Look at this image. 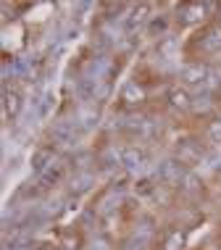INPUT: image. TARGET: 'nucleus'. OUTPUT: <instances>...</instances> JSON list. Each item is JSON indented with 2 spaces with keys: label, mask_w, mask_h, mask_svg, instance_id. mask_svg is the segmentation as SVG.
Listing matches in <instances>:
<instances>
[{
  "label": "nucleus",
  "mask_w": 221,
  "mask_h": 250,
  "mask_svg": "<svg viewBox=\"0 0 221 250\" xmlns=\"http://www.w3.org/2000/svg\"><path fill=\"white\" fill-rule=\"evenodd\" d=\"M169 103H171V108L187 111V108H192V98H190L187 90H182V87H174V90L169 92Z\"/></svg>",
  "instance_id": "obj_14"
},
{
  "label": "nucleus",
  "mask_w": 221,
  "mask_h": 250,
  "mask_svg": "<svg viewBox=\"0 0 221 250\" xmlns=\"http://www.w3.org/2000/svg\"><path fill=\"white\" fill-rule=\"evenodd\" d=\"M179 187H182L184 192H198V190H200V177H198L195 171H187V174H184V179H182V185H179Z\"/></svg>",
  "instance_id": "obj_22"
},
{
  "label": "nucleus",
  "mask_w": 221,
  "mask_h": 250,
  "mask_svg": "<svg viewBox=\"0 0 221 250\" xmlns=\"http://www.w3.org/2000/svg\"><path fill=\"white\" fill-rule=\"evenodd\" d=\"M121 166L126 168V171H142L145 168V153L140 150V147H124Z\"/></svg>",
  "instance_id": "obj_5"
},
{
  "label": "nucleus",
  "mask_w": 221,
  "mask_h": 250,
  "mask_svg": "<svg viewBox=\"0 0 221 250\" xmlns=\"http://www.w3.org/2000/svg\"><path fill=\"white\" fill-rule=\"evenodd\" d=\"M3 250H26V248H19V245H5Z\"/></svg>",
  "instance_id": "obj_35"
},
{
  "label": "nucleus",
  "mask_w": 221,
  "mask_h": 250,
  "mask_svg": "<svg viewBox=\"0 0 221 250\" xmlns=\"http://www.w3.org/2000/svg\"><path fill=\"white\" fill-rule=\"evenodd\" d=\"M56 153L50 150V147H40V150L32 155V168H35L37 174H42V171H48V168L56 164Z\"/></svg>",
  "instance_id": "obj_9"
},
{
  "label": "nucleus",
  "mask_w": 221,
  "mask_h": 250,
  "mask_svg": "<svg viewBox=\"0 0 221 250\" xmlns=\"http://www.w3.org/2000/svg\"><path fill=\"white\" fill-rule=\"evenodd\" d=\"M182 248H184V232L182 229L169 232V237H166V242H163V250H182Z\"/></svg>",
  "instance_id": "obj_20"
},
{
  "label": "nucleus",
  "mask_w": 221,
  "mask_h": 250,
  "mask_svg": "<svg viewBox=\"0 0 221 250\" xmlns=\"http://www.w3.org/2000/svg\"><path fill=\"white\" fill-rule=\"evenodd\" d=\"M121 98L126 100V103H140V100L145 98V90H142L137 82H126V84L121 87Z\"/></svg>",
  "instance_id": "obj_16"
},
{
  "label": "nucleus",
  "mask_w": 221,
  "mask_h": 250,
  "mask_svg": "<svg viewBox=\"0 0 221 250\" xmlns=\"http://www.w3.org/2000/svg\"><path fill=\"white\" fill-rule=\"evenodd\" d=\"M92 250H108V242L105 240H92Z\"/></svg>",
  "instance_id": "obj_33"
},
{
  "label": "nucleus",
  "mask_w": 221,
  "mask_h": 250,
  "mask_svg": "<svg viewBox=\"0 0 221 250\" xmlns=\"http://www.w3.org/2000/svg\"><path fill=\"white\" fill-rule=\"evenodd\" d=\"M216 87H221V74L216 69H208V77H205V82L200 90H205V92H211V90H216Z\"/></svg>",
  "instance_id": "obj_25"
},
{
  "label": "nucleus",
  "mask_w": 221,
  "mask_h": 250,
  "mask_svg": "<svg viewBox=\"0 0 221 250\" xmlns=\"http://www.w3.org/2000/svg\"><path fill=\"white\" fill-rule=\"evenodd\" d=\"M113 206H116V203H113V192H108V195H103V200H100L98 211H100V213H111Z\"/></svg>",
  "instance_id": "obj_30"
},
{
  "label": "nucleus",
  "mask_w": 221,
  "mask_h": 250,
  "mask_svg": "<svg viewBox=\"0 0 221 250\" xmlns=\"http://www.w3.org/2000/svg\"><path fill=\"white\" fill-rule=\"evenodd\" d=\"M121 153H124V150L108 147V150L100 155V166H103L105 171H113V168H119V166H121Z\"/></svg>",
  "instance_id": "obj_15"
},
{
  "label": "nucleus",
  "mask_w": 221,
  "mask_h": 250,
  "mask_svg": "<svg viewBox=\"0 0 221 250\" xmlns=\"http://www.w3.org/2000/svg\"><path fill=\"white\" fill-rule=\"evenodd\" d=\"M95 124H98V116H95V113H84V116L79 119V132H87V129H92Z\"/></svg>",
  "instance_id": "obj_28"
},
{
  "label": "nucleus",
  "mask_w": 221,
  "mask_h": 250,
  "mask_svg": "<svg viewBox=\"0 0 221 250\" xmlns=\"http://www.w3.org/2000/svg\"><path fill=\"white\" fill-rule=\"evenodd\" d=\"M32 103L37 105V116L45 119L53 111V105H56V98H53V92H42V95H40L37 100H32Z\"/></svg>",
  "instance_id": "obj_17"
},
{
  "label": "nucleus",
  "mask_w": 221,
  "mask_h": 250,
  "mask_svg": "<svg viewBox=\"0 0 221 250\" xmlns=\"http://www.w3.org/2000/svg\"><path fill=\"white\" fill-rule=\"evenodd\" d=\"M177 50H179V42L174 37H163L158 42V56H163V58H174V56H177Z\"/></svg>",
  "instance_id": "obj_18"
},
{
  "label": "nucleus",
  "mask_w": 221,
  "mask_h": 250,
  "mask_svg": "<svg viewBox=\"0 0 221 250\" xmlns=\"http://www.w3.org/2000/svg\"><path fill=\"white\" fill-rule=\"evenodd\" d=\"M200 48L205 53H221V26H211L200 40Z\"/></svg>",
  "instance_id": "obj_11"
},
{
  "label": "nucleus",
  "mask_w": 221,
  "mask_h": 250,
  "mask_svg": "<svg viewBox=\"0 0 221 250\" xmlns=\"http://www.w3.org/2000/svg\"><path fill=\"white\" fill-rule=\"evenodd\" d=\"M58 177H61V164L56 161V164H53L48 171L40 174V187H50L53 182H58Z\"/></svg>",
  "instance_id": "obj_21"
},
{
  "label": "nucleus",
  "mask_w": 221,
  "mask_h": 250,
  "mask_svg": "<svg viewBox=\"0 0 221 250\" xmlns=\"http://www.w3.org/2000/svg\"><path fill=\"white\" fill-rule=\"evenodd\" d=\"M77 245H79L77 237H71V234H63V248H66V250H77Z\"/></svg>",
  "instance_id": "obj_31"
},
{
  "label": "nucleus",
  "mask_w": 221,
  "mask_h": 250,
  "mask_svg": "<svg viewBox=\"0 0 221 250\" xmlns=\"http://www.w3.org/2000/svg\"><path fill=\"white\" fill-rule=\"evenodd\" d=\"M79 134L82 132H79L77 124H71V121H58V124L53 126L50 137H53V143H58V145H74Z\"/></svg>",
  "instance_id": "obj_3"
},
{
  "label": "nucleus",
  "mask_w": 221,
  "mask_h": 250,
  "mask_svg": "<svg viewBox=\"0 0 221 250\" xmlns=\"http://www.w3.org/2000/svg\"><path fill=\"white\" fill-rule=\"evenodd\" d=\"M90 161H92L90 153H77V155H74V171H77V174L90 171Z\"/></svg>",
  "instance_id": "obj_24"
},
{
  "label": "nucleus",
  "mask_w": 221,
  "mask_h": 250,
  "mask_svg": "<svg viewBox=\"0 0 221 250\" xmlns=\"http://www.w3.org/2000/svg\"><path fill=\"white\" fill-rule=\"evenodd\" d=\"M108 69H111L108 58H105V56H95V58H90L84 63V77L87 79H98V82H100V79L108 74Z\"/></svg>",
  "instance_id": "obj_6"
},
{
  "label": "nucleus",
  "mask_w": 221,
  "mask_h": 250,
  "mask_svg": "<svg viewBox=\"0 0 221 250\" xmlns=\"http://www.w3.org/2000/svg\"><path fill=\"white\" fill-rule=\"evenodd\" d=\"M121 250H145V242H140V240H129V242H124V248Z\"/></svg>",
  "instance_id": "obj_32"
},
{
  "label": "nucleus",
  "mask_w": 221,
  "mask_h": 250,
  "mask_svg": "<svg viewBox=\"0 0 221 250\" xmlns=\"http://www.w3.org/2000/svg\"><path fill=\"white\" fill-rule=\"evenodd\" d=\"M147 19H150V5H147V3H140V5H135L129 13L119 16V26H121V32H126V35H135V32L147 21Z\"/></svg>",
  "instance_id": "obj_1"
},
{
  "label": "nucleus",
  "mask_w": 221,
  "mask_h": 250,
  "mask_svg": "<svg viewBox=\"0 0 221 250\" xmlns=\"http://www.w3.org/2000/svg\"><path fill=\"white\" fill-rule=\"evenodd\" d=\"M200 155H203V150L192 143V140H182V143L177 145V161L182 166H192L200 161Z\"/></svg>",
  "instance_id": "obj_4"
},
{
  "label": "nucleus",
  "mask_w": 221,
  "mask_h": 250,
  "mask_svg": "<svg viewBox=\"0 0 221 250\" xmlns=\"http://www.w3.org/2000/svg\"><path fill=\"white\" fill-rule=\"evenodd\" d=\"M21 105H24V100H21V95H19L16 90H5V92H3V108H5V116L16 119L19 113H21Z\"/></svg>",
  "instance_id": "obj_10"
},
{
  "label": "nucleus",
  "mask_w": 221,
  "mask_h": 250,
  "mask_svg": "<svg viewBox=\"0 0 221 250\" xmlns=\"http://www.w3.org/2000/svg\"><path fill=\"white\" fill-rule=\"evenodd\" d=\"M92 185H95V174H92V171H82V174H74V177H71V192L74 195L87 192Z\"/></svg>",
  "instance_id": "obj_13"
},
{
  "label": "nucleus",
  "mask_w": 221,
  "mask_h": 250,
  "mask_svg": "<svg viewBox=\"0 0 221 250\" xmlns=\"http://www.w3.org/2000/svg\"><path fill=\"white\" fill-rule=\"evenodd\" d=\"M147 32H150V35H163V32H166V19H161V16L150 19V24H147Z\"/></svg>",
  "instance_id": "obj_26"
},
{
  "label": "nucleus",
  "mask_w": 221,
  "mask_h": 250,
  "mask_svg": "<svg viewBox=\"0 0 221 250\" xmlns=\"http://www.w3.org/2000/svg\"><path fill=\"white\" fill-rule=\"evenodd\" d=\"M219 19H221V16H219ZM219 26H221V21H219Z\"/></svg>",
  "instance_id": "obj_36"
},
{
  "label": "nucleus",
  "mask_w": 221,
  "mask_h": 250,
  "mask_svg": "<svg viewBox=\"0 0 221 250\" xmlns=\"http://www.w3.org/2000/svg\"><path fill=\"white\" fill-rule=\"evenodd\" d=\"M208 137L213 143H221V119H213L208 124Z\"/></svg>",
  "instance_id": "obj_29"
},
{
  "label": "nucleus",
  "mask_w": 221,
  "mask_h": 250,
  "mask_svg": "<svg viewBox=\"0 0 221 250\" xmlns=\"http://www.w3.org/2000/svg\"><path fill=\"white\" fill-rule=\"evenodd\" d=\"M113 45V37L108 35V32H100V35H95V40H92V48L100 50V53H105Z\"/></svg>",
  "instance_id": "obj_23"
},
{
  "label": "nucleus",
  "mask_w": 221,
  "mask_h": 250,
  "mask_svg": "<svg viewBox=\"0 0 221 250\" xmlns=\"http://www.w3.org/2000/svg\"><path fill=\"white\" fill-rule=\"evenodd\" d=\"M98 79H87V77H82L77 82V95H79V100H95V95H98Z\"/></svg>",
  "instance_id": "obj_12"
},
{
  "label": "nucleus",
  "mask_w": 221,
  "mask_h": 250,
  "mask_svg": "<svg viewBox=\"0 0 221 250\" xmlns=\"http://www.w3.org/2000/svg\"><path fill=\"white\" fill-rule=\"evenodd\" d=\"M211 105H213V100H211V92H205V90H200L198 95L192 98V111H198V113H205Z\"/></svg>",
  "instance_id": "obj_19"
},
{
  "label": "nucleus",
  "mask_w": 221,
  "mask_h": 250,
  "mask_svg": "<svg viewBox=\"0 0 221 250\" xmlns=\"http://www.w3.org/2000/svg\"><path fill=\"white\" fill-rule=\"evenodd\" d=\"M205 16V5L203 3H184L179 5V21L182 24H195Z\"/></svg>",
  "instance_id": "obj_7"
},
{
  "label": "nucleus",
  "mask_w": 221,
  "mask_h": 250,
  "mask_svg": "<svg viewBox=\"0 0 221 250\" xmlns=\"http://www.w3.org/2000/svg\"><path fill=\"white\" fill-rule=\"evenodd\" d=\"M150 234H153V224H150V221H142V224H140V229L135 232V240L145 242L147 237H150Z\"/></svg>",
  "instance_id": "obj_27"
},
{
  "label": "nucleus",
  "mask_w": 221,
  "mask_h": 250,
  "mask_svg": "<svg viewBox=\"0 0 221 250\" xmlns=\"http://www.w3.org/2000/svg\"><path fill=\"white\" fill-rule=\"evenodd\" d=\"M205 77H208V69H205V66H200V63H187L184 69H182L184 84H198V87H203Z\"/></svg>",
  "instance_id": "obj_8"
},
{
  "label": "nucleus",
  "mask_w": 221,
  "mask_h": 250,
  "mask_svg": "<svg viewBox=\"0 0 221 250\" xmlns=\"http://www.w3.org/2000/svg\"><path fill=\"white\" fill-rule=\"evenodd\" d=\"M184 174H187V168L179 164L177 158H166V161H161L158 168H156V179H158V182H163V185H182Z\"/></svg>",
  "instance_id": "obj_2"
},
{
  "label": "nucleus",
  "mask_w": 221,
  "mask_h": 250,
  "mask_svg": "<svg viewBox=\"0 0 221 250\" xmlns=\"http://www.w3.org/2000/svg\"><path fill=\"white\" fill-rule=\"evenodd\" d=\"M203 5H205V13H213V11L219 8V5H216V3H211V0H208V3H203Z\"/></svg>",
  "instance_id": "obj_34"
}]
</instances>
